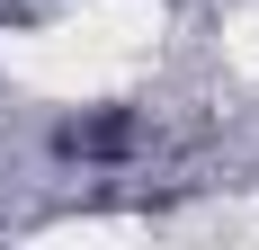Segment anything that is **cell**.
I'll list each match as a JSON object with an SVG mask.
<instances>
[{"instance_id":"1","label":"cell","mask_w":259,"mask_h":250,"mask_svg":"<svg viewBox=\"0 0 259 250\" xmlns=\"http://www.w3.org/2000/svg\"><path fill=\"white\" fill-rule=\"evenodd\" d=\"M125 134H134L125 116H90V125H72L63 143H72V152H125Z\"/></svg>"}]
</instances>
